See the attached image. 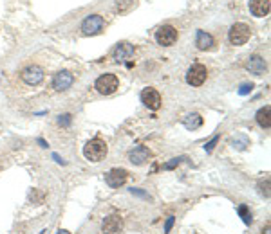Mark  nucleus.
I'll list each match as a JSON object with an SVG mask.
<instances>
[{
  "label": "nucleus",
  "mask_w": 271,
  "mask_h": 234,
  "mask_svg": "<svg viewBox=\"0 0 271 234\" xmlns=\"http://www.w3.org/2000/svg\"><path fill=\"white\" fill-rule=\"evenodd\" d=\"M58 234H69V233H67V231H64V229H62V231H58Z\"/></svg>",
  "instance_id": "c85d7f7f"
},
{
  "label": "nucleus",
  "mask_w": 271,
  "mask_h": 234,
  "mask_svg": "<svg viewBox=\"0 0 271 234\" xmlns=\"http://www.w3.org/2000/svg\"><path fill=\"white\" fill-rule=\"evenodd\" d=\"M249 36H251V29L242 22L233 23L230 32H228V40H230L231 45H244L249 40Z\"/></svg>",
  "instance_id": "f03ea898"
},
{
  "label": "nucleus",
  "mask_w": 271,
  "mask_h": 234,
  "mask_svg": "<svg viewBox=\"0 0 271 234\" xmlns=\"http://www.w3.org/2000/svg\"><path fill=\"white\" fill-rule=\"evenodd\" d=\"M237 211H239V215H240V218H242L244 224H246V225H251L253 218H251V215H249L248 207H246V206H240L239 209H237Z\"/></svg>",
  "instance_id": "aec40b11"
},
{
  "label": "nucleus",
  "mask_w": 271,
  "mask_h": 234,
  "mask_svg": "<svg viewBox=\"0 0 271 234\" xmlns=\"http://www.w3.org/2000/svg\"><path fill=\"white\" fill-rule=\"evenodd\" d=\"M208 78V70L202 63H193L192 67L186 72V83L192 85V87H201L202 83L206 81Z\"/></svg>",
  "instance_id": "20e7f679"
},
{
  "label": "nucleus",
  "mask_w": 271,
  "mask_h": 234,
  "mask_svg": "<svg viewBox=\"0 0 271 234\" xmlns=\"http://www.w3.org/2000/svg\"><path fill=\"white\" fill-rule=\"evenodd\" d=\"M141 101L148 110H157L161 106V94L156 88H145L141 92Z\"/></svg>",
  "instance_id": "f8f14e48"
},
{
  "label": "nucleus",
  "mask_w": 271,
  "mask_h": 234,
  "mask_svg": "<svg viewBox=\"0 0 271 234\" xmlns=\"http://www.w3.org/2000/svg\"><path fill=\"white\" fill-rule=\"evenodd\" d=\"M156 41L163 47H170L177 41V29L172 25H163L156 31Z\"/></svg>",
  "instance_id": "423d86ee"
},
{
  "label": "nucleus",
  "mask_w": 271,
  "mask_h": 234,
  "mask_svg": "<svg viewBox=\"0 0 271 234\" xmlns=\"http://www.w3.org/2000/svg\"><path fill=\"white\" fill-rule=\"evenodd\" d=\"M118 85H120V81H118L114 74H103V76H100L96 79L94 88L100 92L101 96H111V94H114L118 90Z\"/></svg>",
  "instance_id": "7ed1b4c3"
},
{
  "label": "nucleus",
  "mask_w": 271,
  "mask_h": 234,
  "mask_svg": "<svg viewBox=\"0 0 271 234\" xmlns=\"http://www.w3.org/2000/svg\"><path fill=\"white\" fill-rule=\"evenodd\" d=\"M262 234H271V225L267 224L266 227H264V231H262Z\"/></svg>",
  "instance_id": "cd10ccee"
},
{
  "label": "nucleus",
  "mask_w": 271,
  "mask_h": 234,
  "mask_svg": "<svg viewBox=\"0 0 271 234\" xmlns=\"http://www.w3.org/2000/svg\"><path fill=\"white\" fill-rule=\"evenodd\" d=\"M107 152H109V148H107L105 141H101V139H98V137L89 141V143L83 146V155H85V159L91 162L103 161L107 157Z\"/></svg>",
  "instance_id": "f257e3e1"
},
{
  "label": "nucleus",
  "mask_w": 271,
  "mask_h": 234,
  "mask_svg": "<svg viewBox=\"0 0 271 234\" xmlns=\"http://www.w3.org/2000/svg\"><path fill=\"white\" fill-rule=\"evenodd\" d=\"M244 67H246V70H249L251 74H255V76H262V74L266 72L267 65L266 61H264V58L258 54H253L249 56L248 60H246V63H244Z\"/></svg>",
  "instance_id": "ddd939ff"
},
{
  "label": "nucleus",
  "mask_w": 271,
  "mask_h": 234,
  "mask_svg": "<svg viewBox=\"0 0 271 234\" xmlns=\"http://www.w3.org/2000/svg\"><path fill=\"white\" fill-rule=\"evenodd\" d=\"M134 52H136L134 45H130L127 41H121V43H118L114 52H112V58H114V61H118V63H127L129 60H132Z\"/></svg>",
  "instance_id": "6e6552de"
},
{
  "label": "nucleus",
  "mask_w": 271,
  "mask_h": 234,
  "mask_svg": "<svg viewBox=\"0 0 271 234\" xmlns=\"http://www.w3.org/2000/svg\"><path fill=\"white\" fill-rule=\"evenodd\" d=\"M101 229L105 234H120L123 229V218L120 215H109L101 224Z\"/></svg>",
  "instance_id": "9b49d317"
},
{
  "label": "nucleus",
  "mask_w": 271,
  "mask_h": 234,
  "mask_svg": "<svg viewBox=\"0 0 271 234\" xmlns=\"http://www.w3.org/2000/svg\"><path fill=\"white\" fill-rule=\"evenodd\" d=\"M271 9L269 0H249V11L253 13V16H267Z\"/></svg>",
  "instance_id": "2eb2a0df"
},
{
  "label": "nucleus",
  "mask_w": 271,
  "mask_h": 234,
  "mask_svg": "<svg viewBox=\"0 0 271 234\" xmlns=\"http://www.w3.org/2000/svg\"><path fill=\"white\" fill-rule=\"evenodd\" d=\"M20 76H22V79L28 83V85L35 87V85H40V83L44 81V69H42L40 65H28V67L22 70Z\"/></svg>",
  "instance_id": "0eeeda50"
},
{
  "label": "nucleus",
  "mask_w": 271,
  "mask_h": 234,
  "mask_svg": "<svg viewBox=\"0 0 271 234\" xmlns=\"http://www.w3.org/2000/svg\"><path fill=\"white\" fill-rule=\"evenodd\" d=\"M150 157H152V153L147 146H138L129 153V161L136 166H143V164H147Z\"/></svg>",
  "instance_id": "4468645a"
},
{
  "label": "nucleus",
  "mask_w": 271,
  "mask_h": 234,
  "mask_svg": "<svg viewBox=\"0 0 271 234\" xmlns=\"http://www.w3.org/2000/svg\"><path fill=\"white\" fill-rule=\"evenodd\" d=\"M103 27H105V20H103V16H100V14H91V16H87L82 23V31L83 34H87V36L100 34V32L103 31Z\"/></svg>",
  "instance_id": "39448f33"
},
{
  "label": "nucleus",
  "mask_w": 271,
  "mask_h": 234,
  "mask_svg": "<svg viewBox=\"0 0 271 234\" xmlns=\"http://www.w3.org/2000/svg\"><path fill=\"white\" fill-rule=\"evenodd\" d=\"M183 161H186V157H177V159H172L170 162H166V164L163 166V168H165V170H174L175 166H179Z\"/></svg>",
  "instance_id": "5701e85b"
},
{
  "label": "nucleus",
  "mask_w": 271,
  "mask_h": 234,
  "mask_svg": "<svg viewBox=\"0 0 271 234\" xmlns=\"http://www.w3.org/2000/svg\"><path fill=\"white\" fill-rule=\"evenodd\" d=\"M127 179H129V171L123 170V168H114V170H111L105 175V182L111 188H120V186H123L127 182Z\"/></svg>",
  "instance_id": "9d476101"
},
{
  "label": "nucleus",
  "mask_w": 271,
  "mask_h": 234,
  "mask_svg": "<svg viewBox=\"0 0 271 234\" xmlns=\"http://www.w3.org/2000/svg\"><path fill=\"white\" fill-rule=\"evenodd\" d=\"M258 191H260L262 197L269 198V179H266V182L258 184Z\"/></svg>",
  "instance_id": "4be33fe9"
},
{
  "label": "nucleus",
  "mask_w": 271,
  "mask_h": 234,
  "mask_svg": "<svg viewBox=\"0 0 271 234\" xmlns=\"http://www.w3.org/2000/svg\"><path fill=\"white\" fill-rule=\"evenodd\" d=\"M183 124L186 130H197L202 126V117L199 114H188L186 117H183Z\"/></svg>",
  "instance_id": "a211bd4d"
},
{
  "label": "nucleus",
  "mask_w": 271,
  "mask_h": 234,
  "mask_svg": "<svg viewBox=\"0 0 271 234\" xmlns=\"http://www.w3.org/2000/svg\"><path fill=\"white\" fill-rule=\"evenodd\" d=\"M217 143H219V137H213V139H211V141H210V143H208L206 146H204V150H206V152L210 153L211 150H213V146H215Z\"/></svg>",
  "instance_id": "bb28decb"
},
{
  "label": "nucleus",
  "mask_w": 271,
  "mask_h": 234,
  "mask_svg": "<svg viewBox=\"0 0 271 234\" xmlns=\"http://www.w3.org/2000/svg\"><path fill=\"white\" fill-rule=\"evenodd\" d=\"M132 5H134V0H116V11H118V13L129 11Z\"/></svg>",
  "instance_id": "6ab92c4d"
},
{
  "label": "nucleus",
  "mask_w": 271,
  "mask_h": 234,
  "mask_svg": "<svg viewBox=\"0 0 271 234\" xmlns=\"http://www.w3.org/2000/svg\"><path fill=\"white\" fill-rule=\"evenodd\" d=\"M58 123H60L62 126H69V124H71V115H69V114L60 115V119H58Z\"/></svg>",
  "instance_id": "393cba45"
},
{
  "label": "nucleus",
  "mask_w": 271,
  "mask_h": 234,
  "mask_svg": "<svg viewBox=\"0 0 271 234\" xmlns=\"http://www.w3.org/2000/svg\"><path fill=\"white\" fill-rule=\"evenodd\" d=\"M251 88H253L251 83H244L242 87L239 88V94H240V96H246V94H249V92H251Z\"/></svg>",
  "instance_id": "b1692460"
},
{
  "label": "nucleus",
  "mask_w": 271,
  "mask_h": 234,
  "mask_svg": "<svg viewBox=\"0 0 271 234\" xmlns=\"http://www.w3.org/2000/svg\"><path fill=\"white\" fill-rule=\"evenodd\" d=\"M174 222H175V218L174 216H168V220H166V224H165V233L168 234L172 231V225H174Z\"/></svg>",
  "instance_id": "a878e982"
},
{
  "label": "nucleus",
  "mask_w": 271,
  "mask_h": 234,
  "mask_svg": "<svg viewBox=\"0 0 271 234\" xmlns=\"http://www.w3.org/2000/svg\"><path fill=\"white\" fill-rule=\"evenodd\" d=\"M74 83V76L69 72V70H60V72L55 74L53 78V88L58 92H64L67 88H71V85Z\"/></svg>",
  "instance_id": "1a4fd4ad"
},
{
  "label": "nucleus",
  "mask_w": 271,
  "mask_h": 234,
  "mask_svg": "<svg viewBox=\"0 0 271 234\" xmlns=\"http://www.w3.org/2000/svg\"><path fill=\"white\" fill-rule=\"evenodd\" d=\"M195 45H197L199 51H208L213 47V36L206 31H197V36H195Z\"/></svg>",
  "instance_id": "dca6fc26"
},
{
  "label": "nucleus",
  "mask_w": 271,
  "mask_h": 234,
  "mask_svg": "<svg viewBox=\"0 0 271 234\" xmlns=\"http://www.w3.org/2000/svg\"><path fill=\"white\" fill-rule=\"evenodd\" d=\"M269 114H271V106H267V105L257 112L255 119H257V123H258V126H260V128H269V126H271V117H269Z\"/></svg>",
  "instance_id": "f3484780"
},
{
  "label": "nucleus",
  "mask_w": 271,
  "mask_h": 234,
  "mask_svg": "<svg viewBox=\"0 0 271 234\" xmlns=\"http://www.w3.org/2000/svg\"><path fill=\"white\" fill-rule=\"evenodd\" d=\"M231 144H233V148H237V150H244L246 146H249V141L246 137H239V139H235Z\"/></svg>",
  "instance_id": "412c9836"
}]
</instances>
